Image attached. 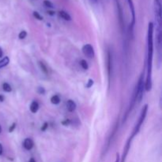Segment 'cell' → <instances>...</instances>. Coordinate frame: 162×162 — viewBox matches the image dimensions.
Listing matches in <instances>:
<instances>
[{
  "instance_id": "1",
  "label": "cell",
  "mask_w": 162,
  "mask_h": 162,
  "mask_svg": "<svg viewBox=\"0 0 162 162\" xmlns=\"http://www.w3.org/2000/svg\"><path fill=\"white\" fill-rule=\"evenodd\" d=\"M154 24L149 23L147 34V75L145 82V89L150 91L152 88V67L154 55Z\"/></svg>"
},
{
  "instance_id": "2",
  "label": "cell",
  "mask_w": 162,
  "mask_h": 162,
  "mask_svg": "<svg viewBox=\"0 0 162 162\" xmlns=\"http://www.w3.org/2000/svg\"><path fill=\"white\" fill-rule=\"evenodd\" d=\"M154 16L156 21V31L161 32V0H154Z\"/></svg>"
},
{
  "instance_id": "3",
  "label": "cell",
  "mask_w": 162,
  "mask_h": 162,
  "mask_svg": "<svg viewBox=\"0 0 162 162\" xmlns=\"http://www.w3.org/2000/svg\"><path fill=\"white\" fill-rule=\"evenodd\" d=\"M147 111H148V105L145 104V105H144V107H142V112H141V115H140L139 119H138V123H136L135 128H134L133 132H132L131 136V138H134V137H135V135H136L139 132L140 128H141V126H142V123H143L144 120H145V116H146Z\"/></svg>"
},
{
  "instance_id": "4",
  "label": "cell",
  "mask_w": 162,
  "mask_h": 162,
  "mask_svg": "<svg viewBox=\"0 0 162 162\" xmlns=\"http://www.w3.org/2000/svg\"><path fill=\"white\" fill-rule=\"evenodd\" d=\"M135 89H136L137 92V101L140 103L142 101V97H143V93L144 89H145V82H144L143 74H142V75L140 76L138 84H137L136 87H135Z\"/></svg>"
},
{
  "instance_id": "5",
  "label": "cell",
  "mask_w": 162,
  "mask_h": 162,
  "mask_svg": "<svg viewBox=\"0 0 162 162\" xmlns=\"http://www.w3.org/2000/svg\"><path fill=\"white\" fill-rule=\"evenodd\" d=\"M82 52L86 57L92 59L94 57V49L91 45H85L82 48Z\"/></svg>"
},
{
  "instance_id": "6",
  "label": "cell",
  "mask_w": 162,
  "mask_h": 162,
  "mask_svg": "<svg viewBox=\"0 0 162 162\" xmlns=\"http://www.w3.org/2000/svg\"><path fill=\"white\" fill-rule=\"evenodd\" d=\"M132 139H133V138H131V137H130V138H128L127 142H126V145H125L124 147V150H123V156H122V158H121V160H120V162H125V160H126V156H127L130 148H131V144Z\"/></svg>"
},
{
  "instance_id": "7",
  "label": "cell",
  "mask_w": 162,
  "mask_h": 162,
  "mask_svg": "<svg viewBox=\"0 0 162 162\" xmlns=\"http://www.w3.org/2000/svg\"><path fill=\"white\" fill-rule=\"evenodd\" d=\"M112 55L110 51H107V72H108V77L111 78L112 74Z\"/></svg>"
},
{
  "instance_id": "8",
  "label": "cell",
  "mask_w": 162,
  "mask_h": 162,
  "mask_svg": "<svg viewBox=\"0 0 162 162\" xmlns=\"http://www.w3.org/2000/svg\"><path fill=\"white\" fill-rule=\"evenodd\" d=\"M33 142H32V140L31 138H26L24 140V142H23V146L26 150H30L33 147Z\"/></svg>"
},
{
  "instance_id": "9",
  "label": "cell",
  "mask_w": 162,
  "mask_h": 162,
  "mask_svg": "<svg viewBox=\"0 0 162 162\" xmlns=\"http://www.w3.org/2000/svg\"><path fill=\"white\" fill-rule=\"evenodd\" d=\"M67 108L69 112H74L76 109V104L72 100H68L67 102Z\"/></svg>"
},
{
  "instance_id": "10",
  "label": "cell",
  "mask_w": 162,
  "mask_h": 162,
  "mask_svg": "<svg viewBox=\"0 0 162 162\" xmlns=\"http://www.w3.org/2000/svg\"><path fill=\"white\" fill-rule=\"evenodd\" d=\"M29 108H30V111L32 112V113H36V112L38 111V109H39V104H38L37 101H32V102L31 103Z\"/></svg>"
},
{
  "instance_id": "11",
  "label": "cell",
  "mask_w": 162,
  "mask_h": 162,
  "mask_svg": "<svg viewBox=\"0 0 162 162\" xmlns=\"http://www.w3.org/2000/svg\"><path fill=\"white\" fill-rule=\"evenodd\" d=\"M59 14H60V17H61L63 19H64L65 21L71 20V17H70V14H69L67 12H66V11H64V10H60V12H59Z\"/></svg>"
},
{
  "instance_id": "12",
  "label": "cell",
  "mask_w": 162,
  "mask_h": 162,
  "mask_svg": "<svg viewBox=\"0 0 162 162\" xmlns=\"http://www.w3.org/2000/svg\"><path fill=\"white\" fill-rule=\"evenodd\" d=\"M9 63H10V59H9V57H4L2 60H0V68H2V67L7 66V65L9 64Z\"/></svg>"
},
{
  "instance_id": "13",
  "label": "cell",
  "mask_w": 162,
  "mask_h": 162,
  "mask_svg": "<svg viewBox=\"0 0 162 162\" xmlns=\"http://www.w3.org/2000/svg\"><path fill=\"white\" fill-rule=\"evenodd\" d=\"M60 101H61V100H60V97H59L58 95L52 96V97H51V102L53 104H60Z\"/></svg>"
},
{
  "instance_id": "14",
  "label": "cell",
  "mask_w": 162,
  "mask_h": 162,
  "mask_svg": "<svg viewBox=\"0 0 162 162\" xmlns=\"http://www.w3.org/2000/svg\"><path fill=\"white\" fill-rule=\"evenodd\" d=\"M2 89H3L5 92L10 93V92H11V90H12V88H11V86H10V84L5 82V83L2 84Z\"/></svg>"
},
{
  "instance_id": "15",
  "label": "cell",
  "mask_w": 162,
  "mask_h": 162,
  "mask_svg": "<svg viewBox=\"0 0 162 162\" xmlns=\"http://www.w3.org/2000/svg\"><path fill=\"white\" fill-rule=\"evenodd\" d=\"M80 65H81V67H82V69H84V70H88V68H89V66H88L87 62L84 60H81Z\"/></svg>"
},
{
  "instance_id": "16",
  "label": "cell",
  "mask_w": 162,
  "mask_h": 162,
  "mask_svg": "<svg viewBox=\"0 0 162 162\" xmlns=\"http://www.w3.org/2000/svg\"><path fill=\"white\" fill-rule=\"evenodd\" d=\"M44 5L46 7H48V8H53V7H54L53 3L51 1H49V0H45V1H44Z\"/></svg>"
},
{
  "instance_id": "17",
  "label": "cell",
  "mask_w": 162,
  "mask_h": 162,
  "mask_svg": "<svg viewBox=\"0 0 162 162\" xmlns=\"http://www.w3.org/2000/svg\"><path fill=\"white\" fill-rule=\"evenodd\" d=\"M26 36H27V32H26V31H21V32H20V33H19V35H18V37H19V39H21V40H23V39H25V38L26 37Z\"/></svg>"
},
{
  "instance_id": "18",
  "label": "cell",
  "mask_w": 162,
  "mask_h": 162,
  "mask_svg": "<svg viewBox=\"0 0 162 162\" xmlns=\"http://www.w3.org/2000/svg\"><path fill=\"white\" fill-rule=\"evenodd\" d=\"M40 68H41V70H43V71L45 72V74L48 73V69H47L46 66L44 64V63H42V62H40Z\"/></svg>"
},
{
  "instance_id": "19",
  "label": "cell",
  "mask_w": 162,
  "mask_h": 162,
  "mask_svg": "<svg viewBox=\"0 0 162 162\" xmlns=\"http://www.w3.org/2000/svg\"><path fill=\"white\" fill-rule=\"evenodd\" d=\"M33 16H34V17H36V19H38V20H40V21L43 20L42 16H41L39 13L36 12V11H34V12H33Z\"/></svg>"
},
{
  "instance_id": "20",
  "label": "cell",
  "mask_w": 162,
  "mask_h": 162,
  "mask_svg": "<svg viewBox=\"0 0 162 162\" xmlns=\"http://www.w3.org/2000/svg\"><path fill=\"white\" fill-rule=\"evenodd\" d=\"M93 85V79H89L87 85H86V87L90 88Z\"/></svg>"
},
{
  "instance_id": "21",
  "label": "cell",
  "mask_w": 162,
  "mask_h": 162,
  "mask_svg": "<svg viewBox=\"0 0 162 162\" xmlns=\"http://www.w3.org/2000/svg\"><path fill=\"white\" fill-rule=\"evenodd\" d=\"M38 93H39L40 94H45V89H44V88H43V87L38 88Z\"/></svg>"
},
{
  "instance_id": "22",
  "label": "cell",
  "mask_w": 162,
  "mask_h": 162,
  "mask_svg": "<svg viewBox=\"0 0 162 162\" xmlns=\"http://www.w3.org/2000/svg\"><path fill=\"white\" fill-rule=\"evenodd\" d=\"M48 124L47 123H45V124L43 125L42 127H41V130H42L43 131H45V130H46V128L48 127Z\"/></svg>"
},
{
  "instance_id": "23",
  "label": "cell",
  "mask_w": 162,
  "mask_h": 162,
  "mask_svg": "<svg viewBox=\"0 0 162 162\" xmlns=\"http://www.w3.org/2000/svg\"><path fill=\"white\" fill-rule=\"evenodd\" d=\"M15 123H13L12 126H11V127H10V129H9V131L10 132H12L13 131H14V129L15 128Z\"/></svg>"
},
{
  "instance_id": "24",
  "label": "cell",
  "mask_w": 162,
  "mask_h": 162,
  "mask_svg": "<svg viewBox=\"0 0 162 162\" xmlns=\"http://www.w3.org/2000/svg\"><path fill=\"white\" fill-rule=\"evenodd\" d=\"M115 162H120V155H119V154H116V161Z\"/></svg>"
},
{
  "instance_id": "25",
  "label": "cell",
  "mask_w": 162,
  "mask_h": 162,
  "mask_svg": "<svg viewBox=\"0 0 162 162\" xmlns=\"http://www.w3.org/2000/svg\"><path fill=\"white\" fill-rule=\"evenodd\" d=\"M2 151H3V149H2V145L0 144V155L2 154Z\"/></svg>"
},
{
  "instance_id": "26",
  "label": "cell",
  "mask_w": 162,
  "mask_h": 162,
  "mask_svg": "<svg viewBox=\"0 0 162 162\" xmlns=\"http://www.w3.org/2000/svg\"><path fill=\"white\" fill-rule=\"evenodd\" d=\"M3 55V51H2V49L0 48V58Z\"/></svg>"
},
{
  "instance_id": "27",
  "label": "cell",
  "mask_w": 162,
  "mask_h": 162,
  "mask_svg": "<svg viewBox=\"0 0 162 162\" xmlns=\"http://www.w3.org/2000/svg\"><path fill=\"white\" fill-rule=\"evenodd\" d=\"M4 101V97L2 95H0V102H2Z\"/></svg>"
},
{
  "instance_id": "28",
  "label": "cell",
  "mask_w": 162,
  "mask_h": 162,
  "mask_svg": "<svg viewBox=\"0 0 162 162\" xmlns=\"http://www.w3.org/2000/svg\"><path fill=\"white\" fill-rule=\"evenodd\" d=\"M69 122H70V121H69V120H66V121H63V124H64V125H67V124H68V123H69Z\"/></svg>"
},
{
  "instance_id": "29",
  "label": "cell",
  "mask_w": 162,
  "mask_h": 162,
  "mask_svg": "<svg viewBox=\"0 0 162 162\" xmlns=\"http://www.w3.org/2000/svg\"><path fill=\"white\" fill-rule=\"evenodd\" d=\"M29 162H36V160H35L34 158H31L30 160H29Z\"/></svg>"
},
{
  "instance_id": "30",
  "label": "cell",
  "mask_w": 162,
  "mask_h": 162,
  "mask_svg": "<svg viewBox=\"0 0 162 162\" xmlns=\"http://www.w3.org/2000/svg\"><path fill=\"white\" fill-rule=\"evenodd\" d=\"M48 13H49L50 14H51V15H53V14H55V13L53 12V11H48Z\"/></svg>"
},
{
  "instance_id": "31",
  "label": "cell",
  "mask_w": 162,
  "mask_h": 162,
  "mask_svg": "<svg viewBox=\"0 0 162 162\" xmlns=\"http://www.w3.org/2000/svg\"><path fill=\"white\" fill-rule=\"evenodd\" d=\"M91 1H92V2H97V0H91Z\"/></svg>"
},
{
  "instance_id": "32",
  "label": "cell",
  "mask_w": 162,
  "mask_h": 162,
  "mask_svg": "<svg viewBox=\"0 0 162 162\" xmlns=\"http://www.w3.org/2000/svg\"><path fill=\"white\" fill-rule=\"evenodd\" d=\"M1 132H2V127L0 126V134H1Z\"/></svg>"
}]
</instances>
